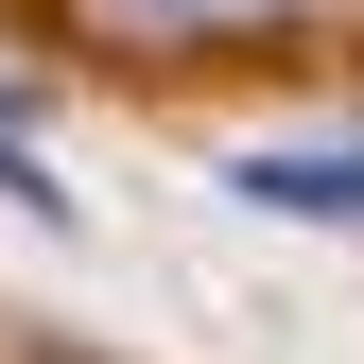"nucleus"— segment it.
<instances>
[{"label":"nucleus","instance_id":"obj_1","mask_svg":"<svg viewBox=\"0 0 364 364\" xmlns=\"http://www.w3.org/2000/svg\"><path fill=\"white\" fill-rule=\"evenodd\" d=\"M225 191H243L260 225H364V139H243Z\"/></svg>","mask_w":364,"mask_h":364}]
</instances>
